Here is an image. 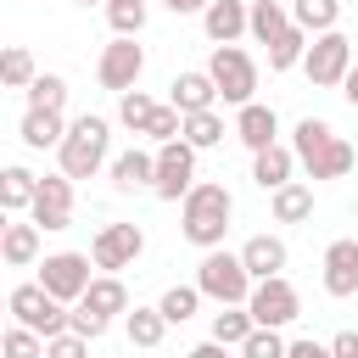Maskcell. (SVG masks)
I'll use <instances>...</instances> for the list:
<instances>
[{
  "label": "cell",
  "mask_w": 358,
  "mask_h": 358,
  "mask_svg": "<svg viewBox=\"0 0 358 358\" xmlns=\"http://www.w3.org/2000/svg\"><path fill=\"white\" fill-rule=\"evenodd\" d=\"M291 151H296V162L308 168V179H341V173H352V162H358V151H352L324 117H302V123L291 129Z\"/></svg>",
  "instance_id": "obj_1"
},
{
  "label": "cell",
  "mask_w": 358,
  "mask_h": 358,
  "mask_svg": "<svg viewBox=\"0 0 358 358\" xmlns=\"http://www.w3.org/2000/svg\"><path fill=\"white\" fill-rule=\"evenodd\" d=\"M229 218H235V196H229L224 185H213V179L190 185V196H185V213H179V224H185V241H190V246H201V252L224 246V235H229Z\"/></svg>",
  "instance_id": "obj_2"
},
{
  "label": "cell",
  "mask_w": 358,
  "mask_h": 358,
  "mask_svg": "<svg viewBox=\"0 0 358 358\" xmlns=\"http://www.w3.org/2000/svg\"><path fill=\"white\" fill-rule=\"evenodd\" d=\"M106 145H112V123H106V117H95V112L73 117L67 134H62V145H56L62 173H67V179H95V173L106 168Z\"/></svg>",
  "instance_id": "obj_3"
},
{
  "label": "cell",
  "mask_w": 358,
  "mask_h": 358,
  "mask_svg": "<svg viewBox=\"0 0 358 358\" xmlns=\"http://www.w3.org/2000/svg\"><path fill=\"white\" fill-rule=\"evenodd\" d=\"M196 291H201V296H213L218 308H246V296H252V274H246L241 252L213 246V252L196 263Z\"/></svg>",
  "instance_id": "obj_4"
},
{
  "label": "cell",
  "mask_w": 358,
  "mask_h": 358,
  "mask_svg": "<svg viewBox=\"0 0 358 358\" xmlns=\"http://www.w3.org/2000/svg\"><path fill=\"white\" fill-rule=\"evenodd\" d=\"M117 313H129V291H123V280L117 274H95L90 280V291L73 302V336H84V341H95V336H106V324L117 319Z\"/></svg>",
  "instance_id": "obj_5"
},
{
  "label": "cell",
  "mask_w": 358,
  "mask_h": 358,
  "mask_svg": "<svg viewBox=\"0 0 358 358\" xmlns=\"http://www.w3.org/2000/svg\"><path fill=\"white\" fill-rule=\"evenodd\" d=\"M6 308H11V319H17L22 330H34L39 341H50V336H62V330L73 324V313H67L39 280H34V285H17V291L6 296Z\"/></svg>",
  "instance_id": "obj_6"
},
{
  "label": "cell",
  "mask_w": 358,
  "mask_h": 358,
  "mask_svg": "<svg viewBox=\"0 0 358 358\" xmlns=\"http://www.w3.org/2000/svg\"><path fill=\"white\" fill-rule=\"evenodd\" d=\"M207 78H213L218 101H229V106H246V101H252V90H257V62H252L241 45H213Z\"/></svg>",
  "instance_id": "obj_7"
},
{
  "label": "cell",
  "mask_w": 358,
  "mask_h": 358,
  "mask_svg": "<svg viewBox=\"0 0 358 358\" xmlns=\"http://www.w3.org/2000/svg\"><path fill=\"white\" fill-rule=\"evenodd\" d=\"M246 313H252L257 330H280V324H291V319L302 313V296H296V285H291L285 274H274V280H257V285H252Z\"/></svg>",
  "instance_id": "obj_8"
},
{
  "label": "cell",
  "mask_w": 358,
  "mask_h": 358,
  "mask_svg": "<svg viewBox=\"0 0 358 358\" xmlns=\"http://www.w3.org/2000/svg\"><path fill=\"white\" fill-rule=\"evenodd\" d=\"M347 67H352V39L347 34H319L313 45H308V56H302V73H308V84L313 90H336L341 78H347Z\"/></svg>",
  "instance_id": "obj_9"
},
{
  "label": "cell",
  "mask_w": 358,
  "mask_h": 358,
  "mask_svg": "<svg viewBox=\"0 0 358 358\" xmlns=\"http://www.w3.org/2000/svg\"><path fill=\"white\" fill-rule=\"evenodd\" d=\"M190 185H196V151H190L185 140L157 145V179H151L157 201H185V196H190Z\"/></svg>",
  "instance_id": "obj_10"
},
{
  "label": "cell",
  "mask_w": 358,
  "mask_h": 358,
  "mask_svg": "<svg viewBox=\"0 0 358 358\" xmlns=\"http://www.w3.org/2000/svg\"><path fill=\"white\" fill-rule=\"evenodd\" d=\"M90 280H95V274H90V257H84V252H50V257L39 263V285H45L62 308L78 302V296L90 291Z\"/></svg>",
  "instance_id": "obj_11"
},
{
  "label": "cell",
  "mask_w": 358,
  "mask_h": 358,
  "mask_svg": "<svg viewBox=\"0 0 358 358\" xmlns=\"http://www.w3.org/2000/svg\"><path fill=\"white\" fill-rule=\"evenodd\" d=\"M140 252H145V229H140V224H101V235L90 241V263L106 268V274L129 268Z\"/></svg>",
  "instance_id": "obj_12"
},
{
  "label": "cell",
  "mask_w": 358,
  "mask_h": 358,
  "mask_svg": "<svg viewBox=\"0 0 358 358\" xmlns=\"http://www.w3.org/2000/svg\"><path fill=\"white\" fill-rule=\"evenodd\" d=\"M140 73H145V50H140L134 39H112V45L101 50V62H95L101 90H112V95H129V90L140 84Z\"/></svg>",
  "instance_id": "obj_13"
},
{
  "label": "cell",
  "mask_w": 358,
  "mask_h": 358,
  "mask_svg": "<svg viewBox=\"0 0 358 358\" xmlns=\"http://www.w3.org/2000/svg\"><path fill=\"white\" fill-rule=\"evenodd\" d=\"M28 218H34L39 229H67V224H73V179H67V173H45L39 190H34Z\"/></svg>",
  "instance_id": "obj_14"
},
{
  "label": "cell",
  "mask_w": 358,
  "mask_h": 358,
  "mask_svg": "<svg viewBox=\"0 0 358 358\" xmlns=\"http://www.w3.org/2000/svg\"><path fill=\"white\" fill-rule=\"evenodd\" d=\"M235 140L257 157V151H268V145H280V117H274V106H263V101H246L241 112H235Z\"/></svg>",
  "instance_id": "obj_15"
},
{
  "label": "cell",
  "mask_w": 358,
  "mask_h": 358,
  "mask_svg": "<svg viewBox=\"0 0 358 358\" xmlns=\"http://www.w3.org/2000/svg\"><path fill=\"white\" fill-rule=\"evenodd\" d=\"M324 291L330 296H358V241H330L324 246Z\"/></svg>",
  "instance_id": "obj_16"
},
{
  "label": "cell",
  "mask_w": 358,
  "mask_h": 358,
  "mask_svg": "<svg viewBox=\"0 0 358 358\" xmlns=\"http://www.w3.org/2000/svg\"><path fill=\"white\" fill-rule=\"evenodd\" d=\"M213 101H218V90H213V78H207V73H179V78L168 84V106H173L179 117L213 112Z\"/></svg>",
  "instance_id": "obj_17"
},
{
  "label": "cell",
  "mask_w": 358,
  "mask_h": 358,
  "mask_svg": "<svg viewBox=\"0 0 358 358\" xmlns=\"http://www.w3.org/2000/svg\"><path fill=\"white\" fill-rule=\"evenodd\" d=\"M285 257H291V252H285V241H280V235H252V241L241 246V263H246L252 285H257V280H274V274L285 268Z\"/></svg>",
  "instance_id": "obj_18"
},
{
  "label": "cell",
  "mask_w": 358,
  "mask_h": 358,
  "mask_svg": "<svg viewBox=\"0 0 358 358\" xmlns=\"http://www.w3.org/2000/svg\"><path fill=\"white\" fill-rule=\"evenodd\" d=\"M246 0H213L207 11H201V28H207V39L213 45H235L241 34H246Z\"/></svg>",
  "instance_id": "obj_19"
},
{
  "label": "cell",
  "mask_w": 358,
  "mask_h": 358,
  "mask_svg": "<svg viewBox=\"0 0 358 358\" xmlns=\"http://www.w3.org/2000/svg\"><path fill=\"white\" fill-rule=\"evenodd\" d=\"M291 168H296V151H291V145H268V151L252 157V179H257L268 196H274L280 185H291Z\"/></svg>",
  "instance_id": "obj_20"
},
{
  "label": "cell",
  "mask_w": 358,
  "mask_h": 358,
  "mask_svg": "<svg viewBox=\"0 0 358 358\" xmlns=\"http://www.w3.org/2000/svg\"><path fill=\"white\" fill-rule=\"evenodd\" d=\"M34 257H39V224L34 218L28 224H11L0 235V263L6 268H34Z\"/></svg>",
  "instance_id": "obj_21"
},
{
  "label": "cell",
  "mask_w": 358,
  "mask_h": 358,
  "mask_svg": "<svg viewBox=\"0 0 358 358\" xmlns=\"http://www.w3.org/2000/svg\"><path fill=\"white\" fill-rule=\"evenodd\" d=\"M285 28H291V11H285L280 0H252V11H246V34H252L257 45H274Z\"/></svg>",
  "instance_id": "obj_22"
},
{
  "label": "cell",
  "mask_w": 358,
  "mask_h": 358,
  "mask_svg": "<svg viewBox=\"0 0 358 358\" xmlns=\"http://www.w3.org/2000/svg\"><path fill=\"white\" fill-rule=\"evenodd\" d=\"M268 207H274V224H302V218H313V185L291 179L268 196Z\"/></svg>",
  "instance_id": "obj_23"
},
{
  "label": "cell",
  "mask_w": 358,
  "mask_h": 358,
  "mask_svg": "<svg viewBox=\"0 0 358 358\" xmlns=\"http://www.w3.org/2000/svg\"><path fill=\"white\" fill-rule=\"evenodd\" d=\"M157 179V157L151 151H123V157H112V185L117 190H145Z\"/></svg>",
  "instance_id": "obj_24"
},
{
  "label": "cell",
  "mask_w": 358,
  "mask_h": 358,
  "mask_svg": "<svg viewBox=\"0 0 358 358\" xmlns=\"http://www.w3.org/2000/svg\"><path fill=\"white\" fill-rule=\"evenodd\" d=\"M22 145H34V151H50V145H62V134H67V123H62V112H22Z\"/></svg>",
  "instance_id": "obj_25"
},
{
  "label": "cell",
  "mask_w": 358,
  "mask_h": 358,
  "mask_svg": "<svg viewBox=\"0 0 358 358\" xmlns=\"http://www.w3.org/2000/svg\"><path fill=\"white\" fill-rule=\"evenodd\" d=\"M34 190H39V173H28V168H0V207H6V213L34 207Z\"/></svg>",
  "instance_id": "obj_26"
},
{
  "label": "cell",
  "mask_w": 358,
  "mask_h": 358,
  "mask_svg": "<svg viewBox=\"0 0 358 358\" xmlns=\"http://www.w3.org/2000/svg\"><path fill=\"white\" fill-rule=\"evenodd\" d=\"M336 17H341V0H296V6H291V22H296L302 34H313V39L330 34Z\"/></svg>",
  "instance_id": "obj_27"
},
{
  "label": "cell",
  "mask_w": 358,
  "mask_h": 358,
  "mask_svg": "<svg viewBox=\"0 0 358 358\" xmlns=\"http://www.w3.org/2000/svg\"><path fill=\"white\" fill-rule=\"evenodd\" d=\"M22 95H28V112H62L67 106V78L62 73H39Z\"/></svg>",
  "instance_id": "obj_28"
},
{
  "label": "cell",
  "mask_w": 358,
  "mask_h": 358,
  "mask_svg": "<svg viewBox=\"0 0 358 358\" xmlns=\"http://www.w3.org/2000/svg\"><path fill=\"white\" fill-rule=\"evenodd\" d=\"M252 330H257V324H252L246 308H218V313H213V341H218V347H241Z\"/></svg>",
  "instance_id": "obj_29"
},
{
  "label": "cell",
  "mask_w": 358,
  "mask_h": 358,
  "mask_svg": "<svg viewBox=\"0 0 358 358\" xmlns=\"http://www.w3.org/2000/svg\"><path fill=\"white\" fill-rule=\"evenodd\" d=\"M34 78H39L34 56H28L22 45H6V50H0V84H6V90H28Z\"/></svg>",
  "instance_id": "obj_30"
},
{
  "label": "cell",
  "mask_w": 358,
  "mask_h": 358,
  "mask_svg": "<svg viewBox=\"0 0 358 358\" xmlns=\"http://www.w3.org/2000/svg\"><path fill=\"white\" fill-rule=\"evenodd\" d=\"M302 56H308V34L291 22V28H285V34L268 45V73H285V67H296Z\"/></svg>",
  "instance_id": "obj_31"
},
{
  "label": "cell",
  "mask_w": 358,
  "mask_h": 358,
  "mask_svg": "<svg viewBox=\"0 0 358 358\" xmlns=\"http://www.w3.org/2000/svg\"><path fill=\"white\" fill-rule=\"evenodd\" d=\"M179 140H185L190 151H207V145H218V140H224V117H218V112H196V117H185Z\"/></svg>",
  "instance_id": "obj_32"
},
{
  "label": "cell",
  "mask_w": 358,
  "mask_h": 358,
  "mask_svg": "<svg viewBox=\"0 0 358 358\" xmlns=\"http://www.w3.org/2000/svg\"><path fill=\"white\" fill-rule=\"evenodd\" d=\"M123 330H129L134 347H157L162 330H168V319H162L157 308H134V313H123Z\"/></svg>",
  "instance_id": "obj_33"
},
{
  "label": "cell",
  "mask_w": 358,
  "mask_h": 358,
  "mask_svg": "<svg viewBox=\"0 0 358 358\" xmlns=\"http://www.w3.org/2000/svg\"><path fill=\"white\" fill-rule=\"evenodd\" d=\"M157 106H162V101H151L145 90H129V95H117V123L134 129V134H145V123H151Z\"/></svg>",
  "instance_id": "obj_34"
},
{
  "label": "cell",
  "mask_w": 358,
  "mask_h": 358,
  "mask_svg": "<svg viewBox=\"0 0 358 358\" xmlns=\"http://www.w3.org/2000/svg\"><path fill=\"white\" fill-rule=\"evenodd\" d=\"M196 308H201V291H196V285H168L162 302H157V313H162L168 324H185Z\"/></svg>",
  "instance_id": "obj_35"
},
{
  "label": "cell",
  "mask_w": 358,
  "mask_h": 358,
  "mask_svg": "<svg viewBox=\"0 0 358 358\" xmlns=\"http://www.w3.org/2000/svg\"><path fill=\"white\" fill-rule=\"evenodd\" d=\"M106 22L117 28V39H134L145 28V0H106Z\"/></svg>",
  "instance_id": "obj_36"
},
{
  "label": "cell",
  "mask_w": 358,
  "mask_h": 358,
  "mask_svg": "<svg viewBox=\"0 0 358 358\" xmlns=\"http://www.w3.org/2000/svg\"><path fill=\"white\" fill-rule=\"evenodd\" d=\"M0 358H45V341L34 330L11 324V330H0Z\"/></svg>",
  "instance_id": "obj_37"
},
{
  "label": "cell",
  "mask_w": 358,
  "mask_h": 358,
  "mask_svg": "<svg viewBox=\"0 0 358 358\" xmlns=\"http://www.w3.org/2000/svg\"><path fill=\"white\" fill-rule=\"evenodd\" d=\"M285 347H291V341H285L280 330H252V336L241 341V358H285Z\"/></svg>",
  "instance_id": "obj_38"
},
{
  "label": "cell",
  "mask_w": 358,
  "mask_h": 358,
  "mask_svg": "<svg viewBox=\"0 0 358 358\" xmlns=\"http://www.w3.org/2000/svg\"><path fill=\"white\" fill-rule=\"evenodd\" d=\"M179 129H185V117H179V112H173L168 101H162V106L151 112V123H145V134H151L157 145H168V140H179Z\"/></svg>",
  "instance_id": "obj_39"
},
{
  "label": "cell",
  "mask_w": 358,
  "mask_h": 358,
  "mask_svg": "<svg viewBox=\"0 0 358 358\" xmlns=\"http://www.w3.org/2000/svg\"><path fill=\"white\" fill-rule=\"evenodd\" d=\"M45 358H90V341H84V336H73V330H62V336H50V341H45Z\"/></svg>",
  "instance_id": "obj_40"
},
{
  "label": "cell",
  "mask_w": 358,
  "mask_h": 358,
  "mask_svg": "<svg viewBox=\"0 0 358 358\" xmlns=\"http://www.w3.org/2000/svg\"><path fill=\"white\" fill-rule=\"evenodd\" d=\"M285 358H330V341H313V336H296L285 347Z\"/></svg>",
  "instance_id": "obj_41"
},
{
  "label": "cell",
  "mask_w": 358,
  "mask_h": 358,
  "mask_svg": "<svg viewBox=\"0 0 358 358\" xmlns=\"http://www.w3.org/2000/svg\"><path fill=\"white\" fill-rule=\"evenodd\" d=\"M330 358H358V330H341L330 341Z\"/></svg>",
  "instance_id": "obj_42"
},
{
  "label": "cell",
  "mask_w": 358,
  "mask_h": 358,
  "mask_svg": "<svg viewBox=\"0 0 358 358\" xmlns=\"http://www.w3.org/2000/svg\"><path fill=\"white\" fill-rule=\"evenodd\" d=\"M341 95H347V106H352V112H358V62H352V67H347V78H341Z\"/></svg>",
  "instance_id": "obj_43"
},
{
  "label": "cell",
  "mask_w": 358,
  "mask_h": 358,
  "mask_svg": "<svg viewBox=\"0 0 358 358\" xmlns=\"http://www.w3.org/2000/svg\"><path fill=\"white\" fill-rule=\"evenodd\" d=\"M190 358H235V347H218V341H201Z\"/></svg>",
  "instance_id": "obj_44"
},
{
  "label": "cell",
  "mask_w": 358,
  "mask_h": 358,
  "mask_svg": "<svg viewBox=\"0 0 358 358\" xmlns=\"http://www.w3.org/2000/svg\"><path fill=\"white\" fill-rule=\"evenodd\" d=\"M162 6H168V11H179V17H185V11H207V6H213V0H162Z\"/></svg>",
  "instance_id": "obj_45"
},
{
  "label": "cell",
  "mask_w": 358,
  "mask_h": 358,
  "mask_svg": "<svg viewBox=\"0 0 358 358\" xmlns=\"http://www.w3.org/2000/svg\"><path fill=\"white\" fill-rule=\"evenodd\" d=\"M6 229H11V213H6V207H0V235H6Z\"/></svg>",
  "instance_id": "obj_46"
},
{
  "label": "cell",
  "mask_w": 358,
  "mask_h": 358,
  "mask_svg": "<svg viewBox=\"0 0 358 358\" xmlns=\"http://www.w3.org/2000/svg\"><path fill=\"white\" fill-rule=\"evenodd\" d=\"M78 6H101V0H78Z\"/></svg>",
  "instance_id": "obj_47"
},
{
  "label": "cell",
  "mask_w": 358,
  "mask_h": 358,
  "mask_svg": "<svg viewBox=\"0 0 358 358\" xmlns=\"http://www.w3.org/2000/svg\"><path fill=\"white\" fill-rule=\"evenodd\" d=\"M0 313H11V308H6V296H0Z\"/></svg>",
  "instance_id": "obj_48"
},
{
  "label": "cell",
  "mask_w": 358,
  "mask_h": 358,
  "mask_svg": "<svg viewBox=\"0 0 358 358\" xmlns=\"http://www.w3.org/2000/svg\"><path fill=\"white\" fill-rule=\"evenodd\" d=\"M0 95H6V84H0Z\"/></svg>",
  "instance_id": "obj_49"
},
{
  "label": "cell",
  "mask_w": 358,
  "mask_h": 358,
  "mask_svg": "<svg viewBox=\"0 0 358 358\" xmlns=\"http://www.w3.org/2000/svg\"><path fill=\"white\" fill-rule=\"evenodd\" d=\"M0 50H6V45H0Z\"/></svg>",
  "instance_id": "obj_50"
}]
</instances>
